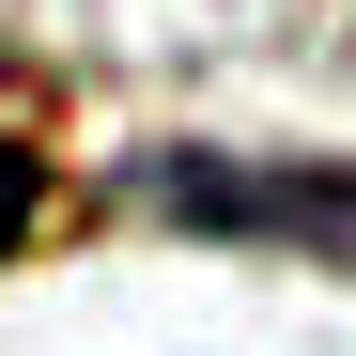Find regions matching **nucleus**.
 Segmentation results:
<instances>
[{"mask_svg": "<svg viewBox=\"0 0 356 356\" xmlns=\"http://www.w3.org/2000/svg\"><path fill=\"white\" fill-rule=\"evenodd\" d=\"M31 202H47V186H31V155H0V248L31 232Z\"/></svg>", "mask_w": 356, "mask_h": 356, "instance_id": "f257e3e1", "label": "nucleus"}]
</instances>
